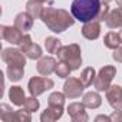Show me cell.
Masks as SVG:
<instances>
[{
    "label": "cell",
    "instance_id": "e575fe53",
    "mask_svg": "<svg viewBox=\"0 0 122 122\" xmlns=\"http://www.w3.org/2000/svg\"><path fill=\"white\" fill-rule=\"evenodd\" d=\"M103 3H109V2H112V0H102Z\"/></svg>",
    "mask_w": 122,
    "mask_h": 122
},
{
    "label": "cell",
    "instance_id": "d6986e66",
    "mask_svg": "<svg viewBox=\"0 0 122 122\" xmlns=\"http://www.w3.org/2000/svg\"><path fill=\"white\" fill-rule=\"evenodd\" d=\"M43 10H45L43 3L35 2V0H29V2L26 3V12H27L33 19H39V17H42Z\"/></svg>",
    "mask_w": 122,
    "mask_h": 122
},
{
    "label": "cell",
    "instance_id": "f1b7e54d",
    "mask_svg": "<svg viewBox=\"0 0 122 122\" xmlns=\"http://www.w3.org/2000/svg\"><path fill=\"white\" fill-rule=\"evenodd\" d=\"M109 12H111V10H109L108 3H103V5L101 6V10H99V13H98V17H96L95 20H98V22H103V20H106Z\"/></svg>",
    "mask_w": 122,
    "mask_h": 122
},
{
    "label": "cell",
    "instance_id": "7c38bea8",
    "mask_svg": "<svg viewBox=\"0 0 122 122\" xmlns=\"http://www.w3.org/2000/svg\"><path fill=\"white\" fill-rule=\"evenodd\" d=\"M56 66H57V62H56L53 57L45 56V57H40V59H39V62H37V65H36V69H37V72H39L40 75L49 76L50 73L55 72Z\"/></svg>",
    "mask_w": 122,
    "mask_h": 122
},
{
    "label": "cell",
    "instance_id": "5b68a950",
    "mask_svg": "<svg viewBox=\"0 0 122 122\" xmlns=\"http://www.w3.org/2000/svg\"><path fill=\"white\" fill-rule=\"evenodd\" d=\"M53 85H55V83H53V81H52L50 78H46V76H43V78H40V76H33V78L29 81V83H27V88H29L30 95L39 96V95H42L45 91L52 89Z\"/></svg>",
    "mask_w": 122,
    "mask_h": 122
},
{
    "label": "cell",
    "instance_id": "e0dca14e",
    "mask_svg": "<svg viewBox=\"0 0 122 122\" xmlns=\"http://www.w3.org/2000/svg\"><path fill=\"white\" fill-rule=\"evenodd\" d=\"M9 98H10L12 103L16 105V106H23V103L26 101L25 91L20 86H12L10 91H9Z\"/></svg>",
    "mask_w": 122,
    "mask_h": 122
},
{
    "label": "cell",
    "instance_id": "5bb4252c",
    "mask_svg": "<svg viewBox=\"0 0 122 122\" xmlns=\"http://www.w3.org/2000/svg\"><path fill=\"white\" fill-rule=\"evenodd\" d=\"M33 17L27 13V12H22V13H19L17 16H16V19H15V26L19 29V30H22V32H29V30H32V27H33Z\"/></svg>",
    "mask_w": 122,
    "mask_h": 122
},
{
    "label": "cell",
    "instance_id": "484cf974",
    "mask_svg": "<svg viewBox=\"0 0 122 122\" xmlns=\"http://www.w3.org/2000/svg\"><path fill=\"white\" fill-rule=\"evenodd\" d=\"M71 72H72V69H71V66L66 63V62H60L57 63V66H56V69H55V73L59 76V78H69V75H71Z\"/></svg>",
    "mask_w": 122,
    "mask_h": 122
},
{
    "label": "cell",
    "instance_id": "4dcf8cb0",
    "mask_svg": "<svg viewBox=\"0 0 122 122\" xmlns=\"http://www.w3.org/2000/svg\"><path fill=\"white\" fill-rule=\"evenodd\" d=\"M111 119H112V121H122V109L115 111V112L111 115Z\"/></svg>",
    "mask_w": 122,
    "mask_h": 122
},
{
    "label": "cell",
    "instance_id": "4316f807",
    "mask_svg": "<svg viewBox=\"0 0 122 122\" xmlns=\"http://www.w3.org/2000/svg\"><path fill=\"white\" fill-rule=\"evenodd\" d=\"M39 101L36 99V96H33V95H30L29 98H26V101H25V103H23V108L26 109V111H29L30 113L32 112H36L37 109H39Z\"/></svg>",
    "mask_w": 122,
    "mask_h": 122
},
{
    "label": "cell",
    "instance_id": "4fadbf2b",
    "mask_svg": "<svg viewBox=\"0 0 122 122\" xmlns=\"http://www.w3.org/2000/svg\"><path fill=\"white\" fill-rule=\"evenodd\" d=\"M82 35L83 37H86L88 40H95L99 37L101 35V22L98 20H91L86 22L82 27Z\"/></svg>",
    "mask_w": 122,
    "mask_h": 122
},
{
    "label": "cell",
    "instance_id": "8992f818",
    "mask_svg": "<svg viewBox=\"0 0 122 122\" xmlns=\"http://www.w3.org/2000/svg\"><path fill=\"white\" fill-rule=\"evenodd\" d=\"M2 59H3V62H6L7 65H16V66H23V68L26 65L25 53L20 49H12V47L3 49Z\"/></svg>",
    "mask_w": 122,
    "mask_h": 122
},
{
    "label": "cell",
    "instance_id": "3957f363",
    "mask_svg": "<svg viewBox=\"0 0 122 122\" xmlns=\"http://www.w3.org/2000/svg\"><path fill=\"white\" fill-rule=\"evenodd\" d=\"M59 60L66 62L72 71H76L81 68L82 65V56H81V47L76 43L68 45V46H62L59 49V52L56 53Z\"/></svg>",
    "mask_w": 122,
    "mask_h": 122
},
{
    "label": "cell",
    "instance_id": "ffe728a7",
    "mask_svg": "<svg viewBox=\"0 0 122 122\" xmlns=\"http://www.w3.org/2000/svg\"><path fill=\"white\" fill-rule=\"evenodd\" d=\"M103 42H105V46H106V47L115 50V49L122 43V35H121V33H116V32H109V33L105 35Z\"/></svg>",
    "mask_w": 122,
    "mask_h": 122
},
{
    "label": "cell",
    "instance_id": "2e32d148",
    "mask_svg": "<svg viewBox=\"0 0 122 122\" xmlns=\"http://www.w3.org/2000/svg\"><path fill=\"white\" fill-rule=\"evenodd\" d=\"M65 93H60V92H53L49 99H47V105L49 108L60 112V113H63V106H65Z\"/></svg>",
    "mask_w": 122,
    "mask_h": 122
},
{
    "label": "cell",
    "instance_id": "ac0fdd59",
    "mask_svg": "<svg viewBox=\"0 0 122 122\" xmlns=\"http://www.w3.org/2000/svg\"><path fill=\"white\" fill-rule=\"evenodd\" d=\"M82 102H83V105H85L86 108L96 109V108L101 106V103H102V98H101V95H99L98 92H88V93L83 95Z\"/></svg>",
    "mask_w": 122,
    "mask_h": 122
},
{
    "label": "cell",
    "instance_id": "52a82bcc",
    "mask_svg": "<svg viewBox=\"0 0 122 122\" xmlns=\"http://www.w3.org/2000/svg\"><path fill=\"white\" fill-rule=\"evenodd\" d=\"M20 50L26 55V57H29V59H40L42 57V47L37 45V43H33L32 42V37H30V35H25V37H23V42H22V45H20Z\"/></svg>",
    "mask_w": 122,
    "mask_h": 122
},
{
    "label": "cell",
    "instance_id": "ba28073f",
    "mask_svg": "<svg viewBox=\"0 0 122 122\" xmlns=\"http://www.w3.org/2000/svg\"><path fill=\"white\" fill-rule=\"evenodd\" d=\"M83 89H85L83 83L81 82V79H76V78H68L63 85V93L71 99L79 98L83 93Z\"/></svg>",
    "mask_w": 122,
    "mask_h": 122
},
{
    "label": "cell",
    "instance_id": "277c9868",
    "mask_svg": "<svg viewBox=\"0 0 122 122\" xmlns=\"http://www.w3.org/2000/svg\"><path fill=\"white\" fill-rule=\"evenodd\" d=\"M116 75V68L115 66H103L99 73L96 75V79H95V88L98 92H102V91H108V88L111 86V82L113 79V76Z\"/></svg>",
    "mask_w": 122,
    "mask_h": 122
},
{
    "label": "cell",
    "instance_id": "d590c367",
    "mask_svg": "<svg viewBox=\"0 0 122 122\" xmlns=\"http://www.w3.org/2000/svg\"><path fill=\"white\" fill-rule=\"evenodd\" d=\"M121 35H122V30H121Z\"/></svg>",
    "mask_w": 122,
    "mask_h": 122
},
{
    "label": "cell",
    "instance_id": "9c48e42d",
    "mask_svg": "<svg viewBox=\"0 0 122 122\" xmlns=\"http://www.w3.org/2000/svg\"><path fill=\"white\" fill-rule=\"evenodd\" d=\"M2 37L6 40V42H9V43H12V45H22V42H23V37H25V35H23V32L22 30H19L16 26H2Z\"/></svg>",
    "mask_w": 122,
    "mask_h": 122
},
{
    "label": "cell",
    "instance_id": "9a60e30c",
    "mask_svg": "<svg viewBox=\"0 0 122 122\" xmlns=\"http://www.w3.org/2000/svg\"><path fill=\"white\" fill-rule=\"evenodd\" d=\"M106 26L109 29H118L122 27V7H116L115 10H111L106 20H105Z\"/></svg>",
    "mask_w": 122,
    "mask_h": 122
},
{
    "label": "cell",
    "instance_id": "30bf717a",
    "mask_svg": "<svg viewBox=\"0 0 122 122\" xmlns=\"http://www.w3.org/2000/svg\"><path fill=\"white\" fill-rule=\"evenodd\" d=\"M85 108L86 106L83 105V102H72V103H69L68 113H69L71 119L73 122H86L89 119V116H88Z\"/></svg>",
    "mask_w": 122,
    "mask_h": 122
},
{
    "label": "cell",
    "instance_id": "6da1fadb",
    "mask_svg": "<svg viewBox=\"0 0 122 122\" xmlns=\"http://www.w3.org/2000/svg\"><path fill=\"white\" fill-rule=\"evenodd\" d=\"M40 19L49 27V30L55 33H62L75 23V17H72L66 10L56 7H45Z\"/></svg>",
    "mask_w": 122,
    "mask_h": 122
},
{
    "label": "cell",
    "instance_id": "1f68e13d",
    "mask_svg": "<svg viewBox=\"0 0 122 122\" xmlns=\"http://www.w3.org/2000/svg\"><path fill=\"white\" fill-rule=\"evenodd\" d=\"M95 121H108V122H109V121H112V119H111V116H105V115H99V116H96V118H95Z\"/></svg>",
    "mask_w": 122,
    "mask_h": 122
},
{
    "label": "cell",
    "instance_id": "44dd1931",
    "mask_svg": "<svg viewBox=\"0 0 122 122\" xmlns=\"http://www.w3.org/2000/svg\"><path fill=\"white\" fill-rule=\"evenodd\" d=\"M79 79H81V82L83 83L85 88L91 86L92 83H95V79H96V72H95V69H93V68H85V69L82 71V75H81Z\"/></svg>",
    "mask_w": 122,
    "mask_h": 122
},
{
    "label": "cell",
    "instance_id": "8fae6325",
    "mask_svg": "<svg viewBox=\"0 0 122 122\" xmlns=\"http://www.w3.org/2000/svg\"><path fill=\"white\" fill-rule=\"evenodd\" d=\"M106 99L115 111L122 109V88L119 85H111L106 91Z\"/></svg>",
    "mask_w": 122,
    "mask_h": 122
},
{
    "label": "cell",
    "instance_id": "7a4b0ae2",
    "mask_svg": "<svg viewBox=\"0 0 122 122\" xmlns=\"http://www.w3.org/2000/svg\"><path fill=\"white\" fill-rule=\"evenodd\" d=\"M101 6L102 0H73L71 6V13L76 20L86 23L98 17Z\"/></svg>",
    "mask_w": 122,
    "mask_h": 122
},
{
    "label": "cell",
    "instance_id": "836d02e7",
    "mask_svg": "<svg viewBox=\"0 0 122 122\" xmlns=\"http://www.w3.org/2000/svg\"><path fill=\"white\" fill-rule=\"evenodd\" d=\"M35 2H39V3H45V2H47V0H35Z\"/></svg>",
    "mask_w": 122,
    "mask_h": 122
},
{
    "label": "cell",
    "instance_id": "83f0119b",
    "mask_svg": "<svg viewBox=\"0 0 122 122\" xmlns=\"http://www.w3.org/2000/svg\"><path fill=\"white\" fill-rule=\"evenodd\" d=\"M16 121H20V122H30L32 121V115L29 111H26L25 108L20 109V111H16Z\"/></svg>",
    "mask_w": 122,
    "mask_h": 122
},
{
    "label": "cell",
    "instance_id": "d4e9b609",
    "mask_svg": "<svg viewBox=\"0 0 122 122\" xmlns=\"http://www.w3.org/2000/svg\"><path fill=\"white\" fill-rule=\"evenodd\" d=\"M60 116H62V113H60V112H57V111H55V109H52V108L47 106V109H45L42 112L40 119H42V122H53V121L59 119Z\"/></svg>",
    "mask_w": 122,
    "mask_h": 122
},
{
    "label": "cell",
    "instance_id": "603a6c76",
    "mask_svg": "<svg viewBox=\"0 0 122 122\" xmlns=\"http://www.w3.org/2000/svg\"><path fill=\"white\" fill-rule=\"evenodd\" d=\"M45 47H46V52H47V53L56 55V53L59 52V49L62 47V43H60V40H59L57 37L49 36V37H46V40H45Z\"/></svg>",
    "mask_w": 122,
    "mask_h": 122
},
{
    "label": "cell",
    "instance_id": "f546056e",
    "mask_svg": "<svg viewBox=\"0 0 122 122\" xmlns=\"http://www.w3.org/2000/svg\"><path fill=\"white\" fill-rule=\"evenodd\" d=\"M112 57L116 60V62H121L122 63V43L113 50V55H112Z\"/></svg>",
    "mask_w": 122,
    "mask_h": 122
},
{
    "label": "cell",
    "instance_id": "7402d4cb",
    "mask_svg": "<svg viewBox=\"0 0 122 122\" xmlns=\"http://www.w3.org/2000/svg\"><path fill=\"white\" fill-rule=\"evenodd\" d=\"M23 72H25V68H23V66L7 65V78H9L12 82H17V81H20L22 76H23Z\"/></svg>",
    "mask_w": 122,
    "mask_h": 122
},
{
    "label": "cell",
    "instance_id": "cb8c5ba5",
    "mask_svg": "<svg viewBox=\"0 0 122 122\" xmlns=\"http://www.w3.org/2000/svg\"><path fill=\"white\" fill-rule=\"evenodd\" d=\"M0 119L5 122H12L13 119L16 121V112H13V109L9 105L2 103L0 105Z\"/></svg>",
    "mask_w": 122,
    "mask_h": 122
},
{
    "label": "cell",
    "instance_id": "d6a6232c",
    "mask_svg": "<svg viewBox=\"0 0 122 122\" xmlns=\"http://www.w3.org/2000/svg\"><path fill=\"white\" fill-rule=\"evenodd\" d=\"M116 3L119 5V7H122V0H116Z\"/></svg>",
    "mask_w": 122,
    "mask_h": 122
}]
</instances>
